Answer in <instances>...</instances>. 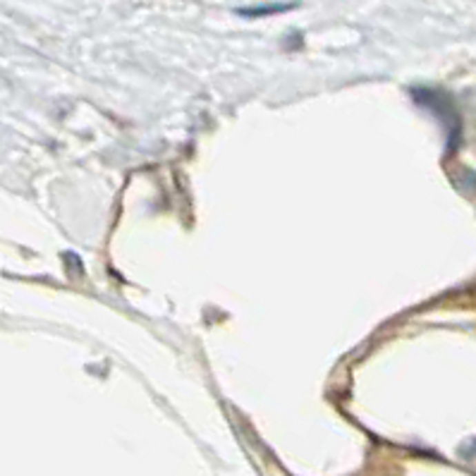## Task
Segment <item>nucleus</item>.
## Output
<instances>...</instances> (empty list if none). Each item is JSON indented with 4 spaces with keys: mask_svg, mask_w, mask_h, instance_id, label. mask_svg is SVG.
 Wrapping results in <instances>:
<instances>
[{
    "mask_svg": "<svg viewBox=\"0 0 476 476\" xmlns=\"http://www.w3.org/2000/svg\"><path fill=\"white\" fill-rule=\"evenodd\" d=\"M295 3L288 5H264V8H252V10H239V14H247V17H259V14H275V12H285V10H292Z\"/></svg>",
    "mask_w": 476,
    "mask_h": 476,
    "instance_id": "f257e3e1",
    "label": "nucleus"
}]
</instances>
